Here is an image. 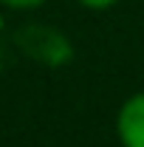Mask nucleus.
<instances>
[{
  "label": "nucleus",
  "mask_w": 144,
  "mask_h": 147,
  "mask_svg": "<svg viewBox=\"0 0 144 147\" xmlns=\"http://www.w3.org/2000/svg\"><path fill=\"white\" fill-rule=\"evenodd\" d=\"M48 0H0V6L3 9H9V11H34L40 6H45Z\"/></svg>",
  "instance_id": "2"
},
{
  "label": "nucleus",
  "mask_w": 144,
  "mask_h": 147,
  "mask_svg": "<svg viewBox=\"0 0 144 147\" xmlns=\"http://www.w3.org/2000/svg\"><path fill=\"white\" fill-rule=\"evenodd\" d=\"M82 9H88V11H108L113 6H119L122 0H76Z\"/></svg>",
  "instance_id": "3"
},
{
  "label": "nucleus",
  "mask_w": 144,
  "mask_h": 147,
  "mask_svg": "<svg viewBox=\"0 0 144 147\" xmlns=\"http://www.w3.org/2000/svg\"><path fill=\"white\" fill-rule=\"evenodd\" d=\"M113 130L122 147H144V91L127 96L119 105Z\"/></svg>",
  "instance_id": "1"
}]
</instances>
